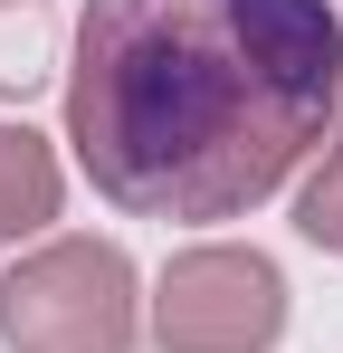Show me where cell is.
Instances as JSON below:
<instances>
[{"mask_svg":"<svg viewBox=\"0 0 343 353\" xmlns=\"http://www.w3.org/2000/svg\"><path fill=\"white\" fill-rule=\"evenodd\" d=\"M343 124L324 0H86L67 143L134 220H238Z\"/></svg>","mask_w":343,"mask_h":353,"instance_id":"1","label":"cell"},{"mask_svg":"<svg viewBox=\"0 0 343 353\" xmlns=\"http://www.w3.org/2000/svg\"><path fill=\"white\" fill-rule=\"evenodd\" d=\"M134 325V258L114 239H48L0 287L10 353H124Z\"/></svg>","mask_w":343,"mask_h":353,"instance_id":"2","label":"cell"},{"mask_svg":"<svg viewBox=\"0 0 343 353\" xmlns=\"http://www.w3.org/2000/svg\"><path fill=\"white\" fill-rule=\"evenodd\" d=\"M163 353H267L286 334V277L258 248H181L153 287Z\"/></svg>","mask_w":343,"mask_h":353,"instance_id":"3","label":"cell"},{"mask_svg":"<svg viewBox=\"0 0 343 353\" xmlns=\"http://www.w3.org/2000/svg\"><path fill=\"white\" fill-rule=\"evenodd\" d=\"M57 220V153L29 124H0V248Z\"/></svg>","mask_w":343,"mask_h":353,"instance_id":"4","label":"cell"},{"mask_svg":"<svg viewBox=\"0 0 343 353\" xmlns=\"http://www.w3.org/2000/svg\"><path fill=\"white\" fill-rule=\"evenodd\" d=\"M48 0H0V96H29L48 77Z\"/></svg>","mask_w":343,"mask_h":353,"instance_id":"5","label":"cell"},{"mask_svg":"<svg viewBox=\"0 0 343 353\" xmlns=\"http://www.w3.org/2000/svg\"><path fill=\"white\" fill-rule=\"evenodd\" d=\"M295 230L315 239V248H334V258H343V134L324 143V163H315V181L295 191Z\"/></svg>","mask_w":343,"mask_h":353,"instance_id":"6","label":"cell"}]
</instances>
